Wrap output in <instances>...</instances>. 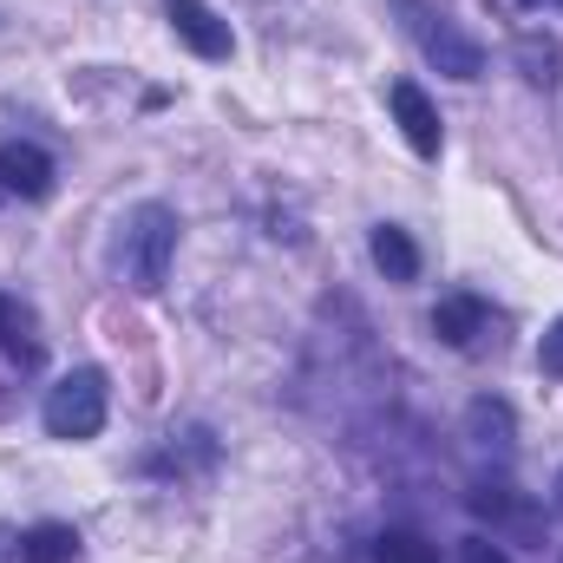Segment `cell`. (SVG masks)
Here are the masks:
<instances>
[{
    "instance_id": "cell-14",
    "label": "cell",
    "mask_w": 563,
    "mask_h": 563,
    "mask_svg": "<svg viewBox=\"0 0 563 563\" xmlns=\"http://www.w3.org/2000/svg\"><path fill=\"white\" fill-rule=\"evenodd\" d=\"M518 59H525V79H538V86H551V79H558V73H551V66H558V53H551V46L518 40Z\"/></svg>"
},
{
    "instance_id": "cell-8",
    "label": "cell",
    "mask_w": 563,
    "mask_h": 563,
    "mask_svg": "<svg viewBox=\"0 0 563 563\" xmlns=\"http://www.w3.org/2000/svg\"><path fill=\"white\" fill-rule=\"evenodd\" d=\"M367 250H374V269H380L387 282H413L420 276V243H413L400 223H374Z\"/></svg>"
},
{
    "instance_id": "cell-2",
    "label": "cell",
    "mask_w": 563,
    "mask_h": 563,
    "mask_svg": "<svg viewBox=\"0 0 563 563\" xmlns=\"http://www.w3.org/2000/svg\"><path fill=\"white\" fill-rule=\"evenodd\" d=\"M170 256H177V210L170 203H139L132 223H125V269H132V282L144 295L164 288Z\"/></svg>"
},
{
    "instance_id": "cell-11",
    "label": "cell",
    "mask_w": 563,
    "mask_h": 563,
    "mask_svg": "<svg viewBox=\"0 0 563 563\" xmlns=\"http://www.w3.org/2000/svg\"><path fill=\"white\" fill-rule=\"evenodd\" d=\"M374 563H439V551L426 544L420 531H380V544H374Z\"/></svg>"
},
{
    "instance_id": "cell-7",
    "label": "cell",
    "mask_w": 563,
    "mask_h": 563,
    "mask_svg": "<svg viewBox=\"0 0 563 563\" xmlns=\"http://www.w3.org/2000/svg\"><path fill=\"white\" fill-rule=\"evenodd\" d=\"M485 321H492V314H485L478 295H445V301L432 308V334H439L445 347H472V341L485 334Z\"/></svg>"
},
{
    "instance_id": "cell-5",
    "label": "cell",
    "mask_w": 563,
    "mask_h": 563,
    "mask_svg": "<svg viewBox=\"0 0 563 563\" xmlns=\"http://www.w3.org/2000/svg\"><path fill=\"white\" fill-rule=\"evenodd\" d=\"M387 106H394V119H400V132L407 144L420 151V157H439V144H445V125H439V106L426 99L413 79H394L387 86Z\"/></svg>"
},
{
    "instance_id": "cell-3",
    "label": "cell",
    "mask_w": 563,
    "mask_h": 563,
    "mask_svg": "<svg viewBox=\"0 0 563 563\" xmlns=\"http://www.w3.org/2000/svg\"><path fill=\"white\" fill-rule=\"evenodd\" d=\"M400 13H407V26H413V40H420V53L445 73V79H478L485 73V46L472 40V33H459L445 13H432L420 0H394Z\"/></svg>"
},
{
    "instance_id": "cell-9",
    "label": "cell",
    "mask_w": 563,
    "mask_h": 563,
    "mask_svg": "<svg viewBox=\"0 0 563 563\" xmlns=\"http://www.w3.org/2000/svg\"><path fill=\"white\" fill-rule=\"evenodd\" d=\"M79 558V531L73 525H33L20 538V563H73Z\"/></svg>"
},
{
    "instance_id": "cell-16",
    "label": "cell",
    "mask_w": 563,
    "mask_h": 563,
    "mask_svg": "<svg viewBox=\"0 0 563 563\" xmlns=\"http://www.w3.org/2000/svg\"><path fill=\"white\" fill-rule=\"evenodd\" d=\"M558 505H563V472H558Z\"/></svg>"
},
{
    "instance_id": "cell-4",
    "label": "cell",
    "mask_w": 563,
    "mask_h": 563,
    "mask_svg": "<svg viewBox=\"0 0 563 563\" xmlns=\"http://www.w3.org/2000/svg\"><path fill=\"white\" fill-rule=\"evenodd\" d=\"M164 20H170V33H177L197 59H210V66H223V59L236 53V33H230V20H223L210 0H164Z\"/></svg>"
},
{
    "instance_id": "cell-6",
    "label": "cell",
    "mask_w": 563,
    "mask_h": 563,
    "mask_svg": "<svg viewBox=\"0 0 563 563\" xmlns=\"http://www.w3.org/2000/svg\"><path fill=\"white\" fill-rule=\"evenodd\" d=\"M0 190H13V197H53V157L40 151V144H26V139H13V144H0Z\"/></svg>"
},
{
    "instance_id": "cell-15",
    "label": "cell",
    "mask_w": 563,
    "mask_h": 563,
    "mask_svg": "<svg viewBox=\"0 0 563 563\" xmlns=\"http://www.w3.org/2000/svg\"><path fill=\"white\" fill-rule=\"evenodd\" d=\"M465 563H511V551H498L492 538H465Z\"/></svg>"
},
{
    "instance_id": "cell-1",
    "label": "cell",
    "mask_w": 563,
    "mask_h": 563,
    "mask_svg": "<svg viewBox=\"0 0 563 563\" xmlns=\"http://www.w3.org/2000/svg\"><path fill=\"white\" fill-rule=\"evenodd\" d=\"M40 420L53 439H99V426H106V374L99 367H73V374H59L53 387H46V407H40Z\"/></svg>"
},
{
    "instance_id": "cell-10",
    "label": "cell",
    "mask_w": 563,
    "mask_h": 563,
    "mask_svg": "<svg viewBox=\"0 0 563 563\" xmlns=\"http://www.w3.org/2000/svg\"><path fill=\"white\" fill-rule=\"evenodd\" d=\"M0 347H7L20 367H33V361H40V334H33V314H26L20 301H7V295H0Z\"/></svg>"
},
{
    "instance_id": "cell-12",
    "label": "cell",
    "mask_w": 563,
    "mask_h": 563,
    "mask_svg": "<svg viewBox=\"0 0 563 563\" xmlns=\"http://www.w3.org/2000/svg\"><path fill=\"white\" fill-rule=\"evenodd\" d=\"M472 432L478 445H511V413L498 400H472Z\"/></svg>"
},
{
    "instance_id": "cell-13",
    "label": "cell",
    "mask_w": 563,
    "mask_h": 563,
    "mask_svg": "<svg viewBox=\"0 0 563 563\" xmlns=\"http://www.w3.org/2000/svg\"><path fill=\"white\" fill-rule=\"evenodd\" d=\"M538 374L544 380H563V314L544 328V341H538Z\"/></svg>"
}]
</instances>
